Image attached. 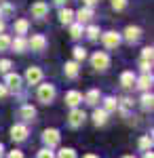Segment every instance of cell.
<instances>
[{
  "label": "cell",
  "instance_id": "cell-1",
  "mask_svg": "<svg viewBox=\"0 0 154 158\" xmlns=\"http://www.w3.org/2000/svg\"><path fill=\"white\" fill-rule=\"evenodd\" d=\"M53 99H55V86L53 85H40L38 86V101L51 103Z\"/></svg>",
  "mask_w": 154,
  "mask_h": 158
},
{
  "label": "cell",
  "instance_id": "cell-2",
  "mask_svg": "<svg viewBox=\"0 0 154 158\" xmlns=\"http://www.w3.org/2000/svg\"><path fill=\"white\" fill-rule=\"evenodd\" d=\"M91 63H93L95 70H108V65H110V57H108L106 53L97 51L93 57H91Z\"/></svg>",
  "mask_w": 154,
  "mask_h": 158
},
{
  "label": "cell",
  "instance_id": "cell-3",
  "mask_svg": "<svg viewBox=\"0 0 154 158\" xmlns=\"http://www.w3.org/2000/svg\"><path fill=\"white\" fill-rule=\"evenodd\" d=\"M84 118H87V114H84L83 110H78V108H72L70 116H68V124H70L72 129H76V127H80V124L84 122Z\"/></svg>",
  "mask_w": 154,
  "mask_h": 158
},
{
  "label": "cell",
  "instance_id": "cell-4",
  "mask_svg": "<svg viewBox=\"0 0 154 158\" xmlns=\"http://www.w3.org/2000/svg\"><path fill=\"white\" fill-rule=\"evenodd\" d=\"M42 141H45L47 148H55L59 143V131H57V129H47V131L42 133Z\"/></svg>",
  "mask_w": 154,
  "mask_h": 158
},
{
  "label": "cell",
  "instance_id": "cell-5",
  "mask_svg": "<svg viewBox=\"0 0 154 158\" xmlns=\"http://www.w3.org/2000/svg\"><path fill=\"white\" fill-rule=\"evenodd\" d=\"M11 139L13 141H25L28 139V127L25 124H13L11 127Z\"/></svg>",
  "mask_w": 154,
  "mask_h": 158
},
{
  "label": "cell",
  "instance_id": "cell-6",
  "mask_svg": "<svg viewBox=\"0 0 154 158\" xmlns=\"http://www.w3.org/2000/svg\"><path fill=\"white\" fill-rule=\"evenodd\" d=\"M47 13H49V4L45 2V0H38V2H34V4H32V17L42 19Z\"/></svg>",
  "mask_w": 154,
  "mask_h": 158
},
{
  "label": "cell",
  "instance_id": "cell-7",
  "mask_svg": "<svg viewBox=\"0 0 154 158\" xmlns=\"http://www.w3.org/2000/svg\"><path fill=\"white\" fill-rule=\"evenodd\" d=\"M101 40H104V47H106V49H116L120 44V36L116 32H106Z\"/></svg>",
  "mask_w": 154,
  "mask_h": 158
},
{
  "label": "cell",
  "instance_id": "cell-8",
  "mask_svg": "<svg viewBox=\"0 0 154 158\" xmlns=\"http://www.w3.org/2000/svg\"><path fill=\"white\" fill-rule=\"evenodd\" d=\"M28 47H30L32 51H45V47H47V38L42 36V34H36V36L30 38Z\"/></svg>",
  "mask_w": 154,
  "mask_h": 158
},
{
  "label": "cell",
  "instance_id": "cell-9",
  "mask_svg": "<svg viewBox=\"0 0 154 158\" xmlns=\"http://www.w3.org/2000/svg\"><path fill=\"white\" fill-rule=\"evenodd\" d=\"M25 80H28L30 85H38V82L42 80V70H40V68H28Z\"/></svg>",
  "mask_w": 154,
  "mask_h": 158
},
{
  "label": "cell",
  "instance_id": "cell-10",
  "mask_svg": "<svg viewBox=\"0 0 154 158\" xmlns=\"http://www.w3.org/2000/svg\"><path fill=\"white\" fill-rule=\"evenodd\" d=\"M125 38H127L129 42H137V40L142 38V30H139L137 25H129V27L125 30Z\"/></svg>",
  "mask_w": 154,
  "mask_h": 158
},
{
  "label": "cell",
  "instance_id": "cell-11",
  "mask_svg": "<svg viewBox=\"0 0 154 158\" xmlns=\"http://www.w3.org/2000/svg\"><path fill=\"white\" fill-rule=\"evenodd\" d=\"M6 89L19 91V89H21V76H17V74H6Z\"/></svg>",
  "mask_w": 154,
  "mask_h": 158
},
{
  "label": "cell",
  "instance_id": "cell-12",
  "mask_svg": "<svg viewBox=\"0 0 154 158\" xmlns=\"http://www.w3.org/2000/svg\"><path fill=\"white\" fill-rule=\"evenodd\" d=\"M80 101H83V95H80L78 91H70V93L66 95V103H68L70 108H76Z\"/></svg>",
  "mask_w": 154,
  "mask_h": 158
},
{
  "label": "cell",
  "instance_id": "cell-13",
  "mask_svg": "<svg viewBox=\"0 0 154 158\" xmlns=\"http://www.w3.org/2000/svg\"><path fill=\"white\" fill-rule=\"evenodd\" d=\"M76 17H78V23H87L93 17V9L91 6H84V9H80V11L76 13Z\"/></svg>",
  "mask_w": 154,
  "mask_h": 158
},
{
  "label": "cell",
  "instance_id": "cell-14",
  "mask_svg": "<svg viewBox=\"0 0 154 158\" xmlns=\"http://www.w3.org/2000/svg\"><path fill=\"white\" fill-rule=\"evenodd\" d=\"M63 72H66L68 78H76L78 76V61H68L66 68H63Z\"/></svg>",
  "mask_w": 154,
  "mask_h": 158
},
{
  "label": "cell",
  "instance_id": "cell-15",
  "mask_svg": "<svg viewBox=\"0 0 154 158\" xmlns=\"http://www.w3.org/2000/svg\"><path fill=\"white\" fill-rule=\"evenodd\" d=\"M11 47L17 51V53H24V51L28 49V40H25L24 36H17L15 40H11Z\"/></svg>",
  "mask_w": 154,
  "mask_h": 158
},
{
  "label": "cell",
  "instance_id": "cell-16",
  "mask_svg": "<svg viewBox=\"0 0 154 158\" xmlns=\"http://www.w3.org/2000/svg\"><path fill=\"white\" fill-rule=\"evenodd\" d=\"M106 120H108V112L106 110H95L93 112V122L97 124V127L106 124Z\"/></svg>",
  "mask_w": 154,
  "mask_h": 158
},
{
  "label": "cell",
  "instance_id": "cell-17",
  "mask_svg": "<svg viewBox=\"0 0 154 158\" xmlns=\"http://www.w3.org/2000/svg\"><path fill=\"white\" fill-rule=\"evenodd\" d=\"M120 85L125 86V89H131V86L135 85V76H133V72H122V76H120Z\"/></svg>",
  "mask_w": 154,
  "mask_h": 158
},
{
  "label": "cell",
  "instance_id": "cell-18",
  "mask_svg": "<svg viewBox=\"0 0 154 158\" xmlns=\"http://www.w3.org/2000/svg\"><path fill=\"white\" fill-rule=\"evenodd\" d=\"M72 19H74V13H72L70 9H61V11H59V21L63 25H70Z\"/></svg>",
  "mask_w": 154,
  "mask_h": 158
},
{
  "label": "cell",
  "instance_id": "cell-19",
  "mask_svg": "<svg viewBox=\"0 0 154 158\" xmlns=\"http://www.w3.org/2000/svg\"><path fill=\"white\" fill-rule=\"evenodd\" d=\"M28 27H30V23H28V19H17V21H15V34L24 36L25 32H28Z\"/></svg>",
  "mask_w": 154,
  "mask_h": 158
},
{
  "label": "cell",
  "instance_id": "cell-20",
  "mask_svg": "<svg viewBox=\"0 0 154 158\" xmlns=\"http://www.w3.org/2000/svg\"><path fill=\"white\" fill-rule=\"evenodd\" d=\"M19 114H21V118H24V120H34V116H36V110L32 108V106H24Z\"/></svg>",
  "mask_w": 154,
  "mask_h": 158
},
{
  "label": "cell",
  "instance_id": "cell-21",
  "mask_svg": "<svg viewBox=\"0 0 154 158\" xmlns=\"http://www.w3.org/2000/svg\"><path fill=\"white\" fill-rule=\"evenodd\" d=\"M97 99H99V91H97V89H91V91L84 95V101H87L89 106H95V103H97Z\"/></svg>",
  "mask_w": 154,
  "mask_h": 158
},
{
  "label": "cell",
  "instance_id": "cell-22",
  "mask_svg": "<svg viewBox=\"0 0 154 158\" xmlns=\"http://www.w3.org/2000/svg\"><path fill=\"white\" fill-rule=\"evenodd\" d=\"M150 85H152V76H150V74H143L142 78L137 80V86L143 89V91H146V89H150Z\"/></svg>",
  "mask_w": 154,
  "mask_h": 158
},
{
  "label": "cell",
  "instance_id": "cell-23",
  "mask_svg": "<svg viewBox=\"0 0 154 158\" xmlns=\"http://www.w3.org/2000/svg\"><path fill=\"white\" fill-rule=\"evenodd\" d=\"M70 36L72 38L83 36V23H70Z\"/></svg>",
  "mask_w": 154,
  "mask_h": 158
},
{
  "label": "cell",
  "instance_id": "cell-24",
  "mask_svg": "<svg viewBox=\"0 0 154 158\" xmlns=\"http://www.w3.org/2000/svg\"><path fill=\"white\" fill-rule=\"evenodd\" d=\"M57 158H76V152H74L72 148H61Z\"/></svg>",
  "mask_w": 154,
  "mask_h": 158
},
{
  "label": "cell",
  "instance_id": "cell-25",
  "mask_svg": "<svg viewBox=\"0 0 154 158\" xmlns=\"http://www.w3.org/2000/svg\"><path fill=\"white\" fill-rule=\"evenodd\" d=\"M150 148H152V137H142L139 139V150L142 152H148Z\"/></svg>",
  "mask_w": 154,
  "mask_h": 158
},
{
  "label": "cell",
  "instance_id": "cell-26",
  "mask_svg": "<svg viewBox=\"0 0 154 158\" xmlns=\"http://www.w3.org/2000/svg\"><path fill=\"white\" fill-rule=\"evenodd\" d=\"M87 36L91 38V40H97V38H99V27H97V25H89V27H87Z\"/></svg>",
  "mask_w": 154,
  "mask_h": 158
},
{
  "label": "cell",
  "instance_id": "cell-27",
  "mask_svg": "<svg viewBox=\"0 0 154 158\" xmlns=\"http://www.w3.org/2000/svg\"><path fill=\"white\" fill-rule=\"evenodd\" d=\"M142 108H143V110H150V108H152V93H143V97H142Z\"/></svg>",
  "mask_w": 154,
  "mask_h": 158
},
{
  "label": "cell",
  "instance_id": "cell-28",
  "mask_svg": "<svg viewBox=\"0 0 154 158\" xmlns=\"http://www.w3.org/2000/svg\"><path fill=\"white\" fill-rule=\"evenodd\" d=\"M13 11H15V9H13V4L6 2V4H2V6H0V17H9V15H13Z\"/></svg>",
  "mask_w": 154,
  "mask_h": 158
},
{
  "label": "cell",
  "instance_id": "cell-29",
  "mask_svg": "<svg viewBox=\"0 0 154 158\" xmlns=\"http://www.w3.org/2000/svg\"><path fill=\"white\" fill-rule=\"evenodd\" d=\"M84 57H87V51H84L83 47H76V49H74V61H83Z\"/></svg>",
  "mask_w": 154,
  "mask_h": 158
},
{
  "label": "cell",
  "instance_id": "cell-30",
  "mask_svg": "<svg viewBox=\"0 0 154 158\" xmlns=\"http://www.w3.org/2000/svg\"><path fill=\"white\" fill-rule=\"evenodd\" d=\"M116 108H118V101L114 97H108L106 99V112H114Z\"/></svg>",
  "mask_w": 154,
  "mask_h": 158
},
{
  "label": "cell",
  "instance_id": "cell-31",
  "mask_svg": "<svg viewBox=\"0 0 154 158\" xmlns=\"http://www.w3.org/2000/svg\"><path fill=\"white\" fill-rule=\"evenodd\" d=\"M9 47H11V38L6 34H0V51H6Z\"/></svg>",
  "mask_w": 154,
  "mask_h": 158
},
{
  "label": "cell",
  "instance_id": "cell-32",
  "mask_svg": "<svg viewBox=\"0 0 154 158\" xmlns=\"http://www.w3.org/2000/svg\"><path fill=\"white\" fill-rule=\"evenodd\" d=\"M127 6V0H112V9L114 11H122Z\"/></svg>",
  "mask_w": 154,
  "mask_h": 158
},
{
  "label": "cell",
  "instance_id": "cell-33",
  "mask_svg": "<svg viewBox=\"0 0 154 158\" xmlns=\"http://www.w3.org/2000/svg\"><path fill=\"white\" fill-rule=\"evenodd\" d=\"M36 158H55V154L51 152V148H45V150L38 152V156H36Z\"/></svg>",
  "mask_w": 154,
  "mask_h": 158
},
{
  "label": "cell",
  "instance_id": "cell-34",
  "mask_svg": "<svg viewBox=\"0 0 154 158\" xmlns=\"http://www.w3.org/2000/svg\"><path fill=\"white\" fill-rule=\"evenodd\" d=\"M139 68L143 70V74H148V72H150V68H152V61H148V59H139Z\"/></svg>",
  "mask_w": 154,
  "mask_h": 158
},
{
  "label": "cell",
  "instance_id": "cell-35",
  "mask_svg": "<svg viewBox=\"0 0 154 158\" xmlns=\"http://www.w3.org/2000/svg\"><path fill=\"white\" fill-rule=\"evenodd\" d=\"M152 47H146V49H143V53H142V59H148V61H152Z\"/></svg>",
  "mask_w": 154,
  "mask_h": 158
},
{
  "label": "cell",
  "instance_id": "cell-36",
  "mask_svg": "<svg viewBox=\"0 0 154 158\" xmlns=\"http://www.w3.org/2000/svg\"><path fill=\"white\" fill-rule=\"evenodd\" d=\"M9 68H11V61H9V59L0 61V72H9Z\"/></svg>",
  "mask_w": 154,
  "mask_h": 158
},
{
  "label": "cell",
  "instance_id": "cell-37",
  "mask_svg": "<svg viewBox=\"0 0 154 158\" xmlns=\"http://www.w3.org/2000/svg\"><path fill=\"white\" fill-rule=\"evenodd\" d=\"M9 158H24V152L21 150H13V152H9Z\"/></svg>",
  "mask_w": 154,
  "mask_h": 158
},
{
  "label": "cell",
  "instance_id": "cell-38",
  "mask_svg": "<svg viewBox=\"0 0 154 158\" xmlns=\"http://www.w3.org/2000/svg\"><path fill=\"white\" fill-rule=\"evenodd\" d=\"M6 93H9V89H6L4 85H0V99H4V97H6Z\"/></svg>",
  "mask_w": 154,
  "mask_h": 158
},
{
  "label": "cell",
  "instance_id": "cell-39",
  "mask_svg": "<svg viewBox=\"0 0 154 158\" xmlns=\"http://www.w3.org/2000/svg\"><path fill=\"white\" fill-rule=\"evenodd\" d=\"M95 2H97V0H84V4H87V6H93Z\"/></svg>",
  "mask_w": 154,
  "mask_h": 158
},
{
  "label": "cell",
  "instance_id": "cell-40",
  "mask_svg": "<svg viewBox=\"0 0 154 158\" xmlns=\"http://www.w3.org/2000/svg\"><path fill=\"white\" fill-rule=\"evenodd\" d=\"M143 158H154V156H152V152L148 150V152H143Z\"/></svg>",
  "mask_w": 154,
  "mask_h": 158
},
{
  "label": "cell",
  "instance_id": "cell-41",
  "mask_svg": "<svg viewBox=\"0 0 154 158\" xmlns=\"http://www.w3.org/2000/svg\"><path fill=\"white\" fill-rule=\"evenodd\" d=\"M4 156V146H2V143H0V158Z\"/></svg>",
  "mask_w": 154,
  "mask_h": 158
},
{
  "label": "cell",
  "instance_id": "cell-42",
  "mask_svg": "<svg viewBox=\"0 0 154 158\" xmlns=\"http://www.w3.org/2000/svg\"><path fill=\"white\" fill-rule=\"evenodd\" d=\"M83 158H97V156H95V154H84Z\"/></svg>",
  "mask_w": 154,
  "mask_h": 158
},
{
  "label": "cell",
  "instance_id": "cell-43",
  "mask_svg": "<svg viewBox=\"0 0 154 158\" xmlns=\"http://www.w3.org/2000/svg\"><path fill=\"white\" fill-rule=\"evenodd\" d=\"M53 2H55V4H59V6H61V4H63L66 0H53Z\"/></svg>",
  "mask_w": 154,
  "mask_h": 158
},
{
  "label": "cell",
  "instance_id": "cell-44",
  "mask_svg": "<svg viewBox=\"0 0 154 158\" xmlns=\"http://www.w3.org/2000/svg\"><path fill=\"white\" fill-rule=\"evenodd\" d=\"M2 30H4V21H0V32H2Z\"/></svg>",
  "mask_w": 154,
  "mask_h": 158
},
{
  "label": "cell",
  "instance_id": "cell-45",
  "mask_svg": "<svg viewBox=\"0 0 154 158\" xmlns=\"http://www.w3.org/2000/svg\"><path fill=\"white\" fill-rule=\"evenodd\" d=\"M122 158H135V156H122Z\"/></svg>",
  "mask_w": 154,
  "mask_h": 158
}]
</instances>
